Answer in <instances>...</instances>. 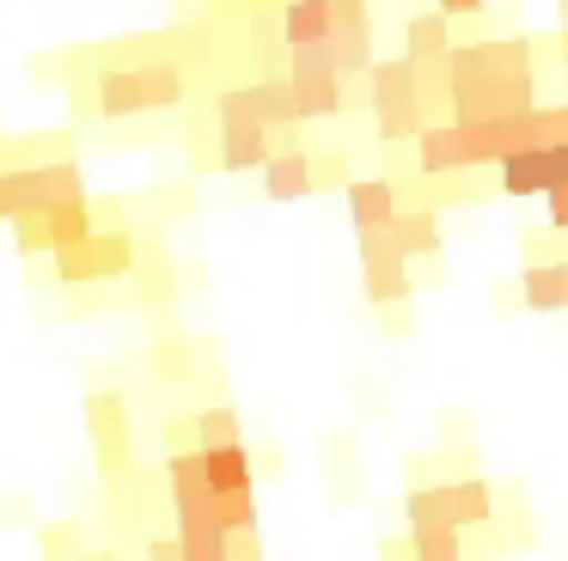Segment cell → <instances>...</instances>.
<instances>
[{
  "mask_svg": "<svg viewBox=\"0 0 568 561\" xmlns=\"http://www.w3.org/2000/svg\"><path fill=\"white\" fill-rule=\"evenodd\" d=\"M544 207H550V232H562V238H568V183H556V190L544 195Z\"/></svg>",
  "mask_w": 568,
  "mask_h": 561,
  "instance_id": "4dcf8cb0",
  "label": "cell"
},
{
  "mask_svg": "<svg viewBox=\"0 0 568 561\" xmlns=\"http://www.w3.org/2000/svg\"><path fill=\"white\" fill-rule=\"evenodd\" d=\"M80 561H123V555H116V549H87Z\"/></svg>",
  "mask_w": 568,
  "mask_h": 561,
  "instance_id": "e575fe53",
  "label": "cell"
},
{
  "mask_svg": "<svg viewBox=\"0 0 568 561\" xmlns=\"http://www.w3.org/2000/svg\"><path fill=\"white\" fill-rule=\"evenodd\" d=\"M404 519H409V531H434V524H453V519H446V494H440V482L409 488V494H404Z\"/></svg>",
  "mask_w": 568,
  "mask_h": 561,
  "instance_id": "603a6c76",
  "label": "cell"
},
{
  "mask_svg": "<svg viewBox=\"0 0 568 561\" xmlns=\"http://www.w3.org/2000/svg\"><path fill=\"white\" fill-rule=\"evenodd\" d=\"M331 55L343 80H367L373 73V0H336Z\"/></svg>",
  "mask_w": 568,
  "mask_h": 561,
  "instance_id": "52a82bcc",
  "label": "cell"
},
{
  "mask_svg": "<svg viewBox=\"0 0 568 561\" xmlns=\"http://www.w3.org/2000/svg\"><path fill=\"white\" fill-rule=\"evenodd\" d=\"M312 190H318V177H312V153H306V146L270 153V165H263V195H270V202H306Z\"/></svg>",
  "mask_w": 568,
  "mask_h": 561,
  "instance_id": "4fadbf2b",
  "label": "cell"
},
{
  "mask_svg": "<svg viewBox=\"0 0 568 561\" xmlns=\"http://www.w3.org/2000/svg\"><path fill=\"white\" fill-rule=\"evenodd\" d=\"M343 202H348L355 232H392L404 195H397V177H355V183L343 190Z\"/></svg>",
  "mask_w": 568,
  "mask_h": 561,
  "instance_id": "30bf717a",
  "label": "cell"
},
{
  "mask_svg": "<svg viewBox=\"0 0 568 561\" xmlns=\"http://www.w3.org/2000/svg\"><path fill=\"white\" fill-rule=\"evenodd\" d=\"M312 177H318V190H348V159L343 153H312Z\"/></svg>",
  "mask_w": 568,
  "mask_h": 561,
  "instance_id": "f1b7e54d",
  "label": "cell"
},
{
  "mask_svg": "<svg viewBox=\"0 0 568 561\" xmlns=\"http://www.w3.org/2000/svg\"><path fill=\"white\" fill-rule=\"evenodd\" d=\"M87 427H92V446H99V463L104 476H116L129 463V402L116 390H99L87 402Z\"/></svg>",
  "mask_w": 568,
  "mask_h": 561,
  "instance_id": "ba28073f",
  "label": "cell"
},
{
  "mask_svg": "<svg viewBox=\"0 0 568 561\" xmlns=\"http://www.w3.org/2000/svg\"><path fill=\"white\" fill-rule=\"evenodd\" d=\"M409 561H465V531H458V524L409 531Z\"/></svg>",
  "mask_w": 568,
  "mask_h": 561,
  "instance_id": "44dd1931",
  "label": "cell"
},
{
  "mask_svg": "<svg viewBox=\"0 0 568 561\" xmlns=\"http://www.w3.org/2000/svg\"><path fill=\"white\" fill-rule=\"evenodd\" d=\"M562 19H568V0H562Z\"/></svg>",
  "mask_w": 568,
  "mask_h": 561,
  "instance_id": "8d00e7d4",
  "label": "cell"
},
{
  "mask_svg": "<svg viewBox=\"0 0 568 561\" xmlns=\"http://www.w3.org/2000/svg\"><path fill=\"white\" fill-rule=\"evenodd\" d=\"M562 68H568V19H562Z\"/></svg>",
  "mask_w": 568,
  "mask_h": 561,
  "instance_id": "d590c367",
  "label": "cell"
},
{
  "mask_svg": "<svg viewBox=\"0 0 568 561\" xmlns=\"http://www.w3.org/2000/svg\"><path fill=\"white\" fill-rule=\"evenodd\" d=\"M196 439H202V451H209V446H245V439H239V415L226 409V402L196 409Z\"/></svg>",
  "mask_w": 568,
  "mask_h": 561,
  "instance_id": "d4e9b609",
  "label": "cell"
},
{
  "mask_svg": "<svg viewBox=\"0 0 568 561\" xmlns=\"http://www.w3.org/2000/svg\"><path fill=\"white\" fill-rule=\"evenodd\" d=\"M538 104V68L531 37H483L453 43L446 55V116L453 122H495Z\"/></svg>",
  "mask_w": 568,
  "mask_h": 561,
  "instance_id": "6da1fadb",
  "label": "cell"
},
{
  "mask_svg": "<svg viewBox=\"0 0 568 561\" xmlns=\"http://www.w3.org/2000/svg\"><path fill=\"white\" fill-rule=\"evenodd\" d=\"M190 98V73L178 55L160 61H104L92 73V104L99 122H129V116H153V110H178Z\"/></svg>",
  "mask_w": 568,
  "mask_h": 561,
  "instance_id": "7a4b0ae2",
  "label": "cell"
},
{
  "mask_svg": "<svg viewBox=\"0 0 568 561\" xmlns=\"http://www.w3.org/2000/svg\"><path fill=\"white\" fill-rule=\"evenodd\" d=\"M367 104H373V134L385 146H404L428 129V104H422V68L409 55L373 61L367 73Z\"/></svg>",
  "mask_w": 568,
  "mask_h": 561,
  "instance_id": "3957f363",
  "label": "cell"
},
{
  "mask_svg": "<svg viewBox=\"0 0 568 561\" xmlns=\"http://www.w3.org/2000/svg\"><path fill=\"white\" fill-rule=\"evenodd\" d=\"M38 549H43V561H80L87 549H80V524L74 519H50L38 531Z\"/></svg>",
  "mask_w": 568,
  "mask_h": 561,
  "instance_id": "484cf974",
  "label": "cell"
},
{
  "mask_svg": "<svg viewBox=\"0 0 568 561\" xmlns=\"http://www.w3.org/2000/svg\"><path fill=\"white\" fill-rule=\"evenodd\" d=\"M275 153V134L263 122H214V165L221 171H263Z\"/></svg>",
  "mask_w": 568,
  "mask_h": 561,
  "instance_id": "9c48e42d",
  "label": "cell"
},
{
  "mask_svg": "<svg viewBox=\"0 0 568 561\" xmlns=\"http://www.w3.org/2000/svg\"><path fill=\"white\" fill-rule=\"evenodd\" d=\"M202 439H196V415L190 421H165V451H196Z\"/></svg>",
  "mask_w": 568,
  "mask_h": 561,
  "instance_id": "f546056e",
  "label": "cell"
},
{
  "mask_svg": "<svg viewBox=\"0 0 568 561\" xmlns=\"http://www.w3.org/2000/svg\"><path fill=\"white\" fill-rule=\"evenodd\" d=\"M495 183H501V195H550L556 190V171H550V146H538V153H514L495 165Z\"/></svg>",
  "mask_w": 568,
  "mask_h": 561,
  "instance_id": "2e32d148",
  "label": "cell"
},
{
  "mask_svg": "<svg viewBox=\"0 0 568 561\" xmlns=\"http://www.w3.org/2000/svg\"><path fill=\"white\" fill-rule=\"evenodd\" d=\"M153 373H160V378H184L190 373V348L178 336H160V341H153Z\"/></svg>",
  "mask_w": 568,
  "mask_h": 561,
  "instance_id": "83f0119b",
  "label": "cell"
},
{
  "mask_svg": "<svg viewBox=\"0 0 568 561\" xmlns=\"http://www.w3.org/2000/svg\"><path fill=\"white\" fill-rule=\"evenodd\" d=\"M562 263H526V275H519V299H526L531 312H568V268Z\"/></svg>",
  "mask_w": 568,
  "mask_h": 561,
  "instance_id": "ac0fdd59",
  "label": "cell"
},
{
  "mask_svg": "<svg viewBox=\"0 0 568 561\" xmlns=\"http://www.w3.org/2000/svg\"><path fill=\"white\" fill-rule=\"evenodd\" d=\"M38 171V202L31 207H62V202H87V171H80V159H50V165H31Z\"/></svg>",
  "mask_w": 568,
  "mask_h": 561,
  "instance_id": "e0dca14e",
  "label": "cell"
},
{
  "mask_svg": "<svg viewBox=\"0 0 568 561\" xmlns=\"http://www.w3.org/2000/svg\"><path fill=\"white\" fill-rule=\"evenodd\" d=\"M7 226H13L19 256H50V251H55V238H50V214H43V207H26V214H13Z\"/></svg>",
  "mask_w": 568,
  "mask_h": 561,
  "instance_id": "7402d4cb",
  "label": "cell"
},
{
  "mask_svg": "<svg viewBox=\"0 0 568 561\" xmlns=\"http://www.w3.org/2000/svg\"><path fill=\"white\" fill-rule=\"evenodd\" d=\"M178 543H184V561H233V531H221V524L178 531Z\"/></svg>",
  "mask_w": 568,
  "mask_h": 561,
  "instance_id": "cb8c5ba5",
  "label": "cell"
},
{
  "mask_svg": "<svg viewBox=\"0 0 568 561\" xmlns=\"http://www.w3.org/2000/svg\"><path fill=\"white\" fill-rule=\"evenodd\" d=\"M287 80H294V98H300V122H331L348 110V80L336 73L331 43L287 49Z\"/></svg>",
  "mask_w": 568,
  "mask_h": 561,
  "instance_id": "277c9868",
  "label": "cell"
},
{
  "mask_svg": "<svg viewBox=\"0 0 568 561\" xmlns=\"http://www.w3.org/2000/svg\"><path fill=\"white\" fill-rule=\"evenodd\" d=\"M331 31H336V0H282V43L287 49L331 43Z\"/></svg>",
  "mask_w": 568,
  "mask_h": 561,
  "instance_id": "5bb4252c",
  "label": "cell"
},
{
  "mask_svg": "<svg viewBox=\"0 0 568 561\" xmlns=\"http://www.w3.org/2000/svg\"><path fill=\"white\" fill-rule=\"evenodd\" d=\"M361 293H367L373 312L385 305H409L416 275H409V256L392 232H361Z\"/></svg>",
  "mask_w": 568,
  "mask_h": 561,
  "instance_id": "5b68a950",
  "label": "cell"
},
{
  "mask_svg": "<svg viewBox=\"0 0 568 561\" xmlns=\"http://www.w3.org/2000/svg\"><path fill=\"white\" fill-rule=\"evenodd\" d=\"M202 458H209L214 494H245V488H257V463H251L245 446H209Z\"/></svg>",
  "mask_w": 568,
  "mask_h": 561,
  "instance_id": "d6986e66",
  "label": "cell"
},
{
  "mask_svg": "<svg viewBox=\"0 0 568 561\" xmlns=\"http://www.w3.org/2000/svg\"><path fill=\"white\" fill-rule=\"evenodd\" d=\"M148 561H184V543H178V531L172 537H148V549H141Z\"/></svg>",
  "mask_w": 568,
  "mask_h": 561,
  "instance_id": "1f68e13d",
  "label": "cell"
},
{
  "mask_svg": "<svg viewBox=\"0 0 568 561\" xmlns=\"http://www.w3.org/2000/svg\"><path fill=\"white\" fill-rule=\"evenodd\" d=\"M434 7H440L446 19H477V12H483V0H434Z\"/></svg>",
  "mask_w": 568,
  "mask_h": 561,
  "instance_id": "836d02e7",
  "label": "cell"
},
{
  "mask_svg": "<svg viewBox=\"0 0 568 561\" xmlns=\"http://www.w3.org/2000/svg\"><path fill=\"white\" fill-rule=\"evenodd\" d=\"M392 238L404 244V256L409 263H434L440 256V207L434 202H404L397 207V220H392Z\"/></svg>",
  "mask_w": 568,
  "mask_h": 561,
  "instance_id": "7c38bea8",
  "label": "cell"
},
{
  "mask_svg": "<svg viewBox=\"0 0 568 561\" xmlns=\"http://www.w3.org/2000/svg\"><path fill=\"white\" fill-rule=\"evenodd\" d=\"M483 165V146H477V129L470 122H428L416 134V171L422 177H470Z\"/></svg>",
  "mask_w": 568,
  "mask_h": 561,
  "instance_id": "8992f818",
  "label": "cell"
},
{
  "mask_svg": "<svg viewBox=\"0 0 568 561\" xmlns=\"http://www.w3.org/2000/svg\"><path fill=\"white\" fill-rule=\"evenodd\" d=\"M92 232H99V207H92V195H87V202L50 207V238H55V251H68V244H87ZM55 251H50V256H55Z\"/></svg>",
  "mask_w": 568,
  "mask_h": 561,
  "instance_id": "ffe728a7",
  "label": "cell"
},
{
  "mask_svg": "<svg viewBox=\"0 0 568 561\" xmlns=\"http://www.w3.org/2000/svg\"><path fill=\"white\" fill-rule=\"evenodd\" d=\"M221 524L233 537L257 531V488H245V494H221Z\"/></svg>",
  "mask_w": 568,
  "mask_h": 561,
  "instance_id": "4316f807",
  "label": "cell"
},
{
  "mask_svg": "<svg viewBox=\"0 0 568 561\" xmlns=\"http://www.w3.org/2000/svg\"><path fill=\"white\" fill-rule=\"evenodd\" d=\"M404 55L416 61V68L446 61V55H453V19H446L440 7H434V12H409V19H404Z\"/></svg>",
  "mask_w": 568,
  "mask_h": 561,
  "instance_id": "9a60e30c",
  "label": "cell"
},
{
  "mask_svg": "<svg viewBox=\"0 0 568 561\" xmlns=\"http://www.w3.org/2000/svg\"><path fill=\"white\" fill-rule=\"evenodd\" d=\"M440 494H446V519L458 524V531H489L495 524V482H483L477 470L470 476H446L440 482Z\"/></svg>",
  "mask_w": 568,
  "mask_h": 561,
  "instance_id": "8fae6325",
  "label": "cell"
},
{
  "mask_svg": "<svg viewBox=\"0 0 568 561\" xmlns=\"http://www.w3.org/2000/svg\"><path fill=\"white\" fill-rule=\"evenodd\" d=\"M562 268H568V263H562Z\"/></svg>",
  "mask_w": 568,
  "mask_h": 561,
  "instance_id": "74e56055",
  "label": "cell"
},
{
  "mask_svg": "<svg viewBox=\"0 0 568 561\" xmlns=\"http://www.w3.org/2000/svg\"><path fill=\"white\" fill-rule=\"evenodd\" d=\"M373 317H379V329H385V336H409V329H416V324H409V312H404V305H385V312H373Z\"/></svg>",
  "mask_w": 568,
  "mask_h": 561,
  "instance_id": "d6a6232c",
  "label": "cell"
}]
</instances>
